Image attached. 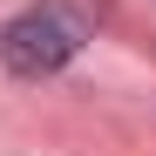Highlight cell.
Here are the masks:
<instances>
[{
    "instance_id": "1",
    "label": "cell",
    "mask_w": 156,
    "mask_h": 156,
    "mask_svg": "<svg viewBox=\"0 0 156 156\" xmlns=\"http://www.w3.org/2000/svg\"><path fill=\"white\" fill-rule=\"evenodd\" d=\"M82 48H88V14H82V7H68V0L20 7L7 27H0V61H7L14 75H27V82H41V75L68 68Z\"/></svg>"
}]
</instances>
